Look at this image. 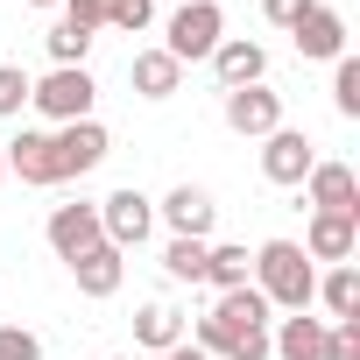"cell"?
I'll list each match as a JSON object with an SVG mask.
<instances>
[{
    "mask_svg": "<svg viewBox=\"0 0 360 360\" xmlns=\"http://www.w3.org/2000/svg\"><path fill=\"white\" fill-rule=\"evenodd\" d=\"M255 290L269 297V311H311L318 297V269L297 240H262L255 248Z\"/></svg>",
    "mask_w": 360,
    "mask_h": 360,
    "instance_id": "1",
    "label": "cell"
},
{
    "mask_svg": "<svg viewBox=\"0 0 360 360\" xmlns=\"http://www.w3.org/2000/svg\"><path fill=\"white\" fill-rule=\"evenodd\" d=\"M255 332H269V297L255 283L219 290V304L198 318V353H226L233 339H255Z\"/></svg>",
    "mask_w": 360,
    "mask_h": 360,
    "instance_id": "2",
    "label": "cell"
},
{
    "mask_svg": "<svg viewBox=\"0 0 360 360\" xmlns=\"http://www.w3.org/2000/svg\"><path fill=\"white\" fill-rule=\"evenodd\" d=\"M92 99H99V85H92L85 64H50L43 78H29V106H36L43 120H57V127L92 120Z\"/></svg>",
    "mask_w": 360,
    "mask_h": 360,
    "instance_id": "3",
    "label": "cell"
},
{
    "mask_svg": "<svg viewBox=\"0 0 360 360\" xmlns=\"http://www.w3.org/2000/svg\"><path fill=\"white\" fill-rule=\"evenodd\" d=\"M226 43V15H219V0H184V8L169 15V57L176 64H198V57H212Z\"/></svg>",
    "mask_w": 360,
    "mask_h": 360,
    "instance_id": "4",
    "label": "cell"
},
{
    "mask_svg": "<svg viewBox=\"0 0 360 360\" xmlns=\"http://www.w3.org/2000/svg\"><path fill=\"white\" fill-rule=\"evenodd\" d=\"M99 233H106V248H141L148 233H155V198H141L134 184H120L113 198H99Z\"/></svg>",
    "mask_w": 360,
    "mask_h": 360,
    "instance_id": "5",
    "label": "cell"
},
{
    "mask_svg": "<svg viewBox=\"0 0 360 360\" xmlns=\"http://www.w3.org/2000/svg\"><path fill=\"white\" fill-rule=\"evenodd\" d=\"M0 162H8L22 184H64V162H57V134H43V127H22L8 148H0Z\"/></svg>",
    "mask_w": 360,
    "mask_h": 360,
    "instance_id": "6",
    "label": "cell"
},
{
    "mask_svg": "<svg viewBox=\"0 0 360 360\" xmlns=\"http://www.w3.org/2000/svg\"><path fill=\"white\" fill-rule=\"evenodd\" d=\"M311 162H318V148H311L304 127H276V134H262V176H269V184H304Z\"/></svg>",
    "mask_w": 360,
    "mask_h": 360,
    "instance_id": "7",
    "label": "cell"
},
{
    "mask_svg": "<svg viewBox=\"0 0 360 360\" xmlns=\"http://www.w3.org/2000/svg\"><path fill=\"white\" fill-rule=\"evenodd\" d=\"M290 36H297V57H311V64H339L346 57V22H339V8H325V0H311Z\"/></svg>",
    "mask_w": 360,
    "mask_h": 360,
    "instance_id": "8",
    "label": "cell"
},
{
    "mask_svg": "<svg viewBox=\"0 0 360 360\" xmlns=\"http://www.w3.org/2000/svg\"><path fill=\"white\" fill-rule=\"evenodd\" d=\"M226 127L233 134H276L283 127V92H269V85H233L226 92Z\"/></svg>",
    "mask_w": 360,
    "mask_h": 360,
    "instance_id": "9",
    "label": "cell"
},
{
    "mask_svg": "<svg viewBox=\"0 0 360 360\" xmlns=\"http://www.w3.org/2000/svg\"><path fill=\"white\" fill-rule=\"evenodd\" d=\"M311 262H353V248H360V219H346V212H311V226H304V240H297Z\"/></svg>",
    "mask_w": 360,
    "mask_h": 360,
    "instance_id": "10",
    "label": "cell"
},
{
    "mask_svg": "<svg viewBox=\"0 0 360 360\" xmlns=\"http://www.w3.org/2000/svg\"><path fill=\"white\" fill-rule=\"evenodd\" d=\"M304 191H311V212H346V219H360V176H353L346 162H311Z\"/></svg>",
    "mask_w": 360,
    "mask_h": 360,
    "instance_id": "11",
    "label": "cell"
},
{
    "mask_svg": "<svg viewBox=\"0 0 360 360\" xmlns=\"http://www.w3.org/2000/svg\"><path fill=\"white\" fill-rule=\"evenodd\" d=\"M155 212L169 219V233H176V240H212V219H219L212 191H198V184H176V191H169Z\"/></svg>",
    "mask_w": 360,
    "mask_h": 360,
    "instance_id": "12",
    "label": "cell"
},
{
    "mask_svg": "<svg viewBox=\"0 0 360 360\" xmlns=\"http://www.w3.org/2000/svg\"><path fill=\"white\" fill-rule=\"evenodd\" d=\"M106 148H113V134H106L99 120H71V127H57V162H64V184H71V176H85V169H99V162H106Z\"/></svg>",
    "mask_w": 360,
    "mask_h": 360,
    "instance_id": "13",
    "label": "cell"
},
{
    "mask_svg": "<svg viewBox=\"0 0 360 360\" xmlns=\"http://www.w3.org/2000/svg\"><path fill=\"white\" fill-rule=\"evenodd\" d=\"M99 240H106V233H99V205L78 198V205H57V212H50V248H57L64 262H78V255L99 248Z\"/></svg>",
    "mask_w": 360,
    "mask_h": 360,
    "instance_id": "14",
    "label": "cell"
},
{
    "mask_svg": "<svg viewBox=\"0 0 360 360\" xmlns=\"http://www.w3.org/2000/svg\"><path fill=\"white\" fill-rule=\"evenodd\" d=\"M325 339H332V318L297 311V318H283V325L269 332V353H276V360H325Z\"/></svg>",
    "mask_w": 360,
    "mask_h": 360,
    "instance_id": "15",
    "label": "cell"
},
{
    "mask_svg": "<svg viewBox=\"0 0 360 360\" xmlns=\"http://www.w3.org/2000/svg\"><path fill=\"white\" fill-rule=\"evenodd\" d=\"M212 71H219V85H226V92H233V85H262V78H269V50H262V43L226 36V43L212 50Z\"/></svg>",
    "mask_w": 360,
    "mask_h": 360,
    "instance_id": "16",
    "label": "cell"
},
{
    "mask_svg": "<svg viewBox=\"0 0 360 360\" xmlns=\"http://www.w3.org/2000/svg\"><path fill=\"white\" fill-rule=\"evenodd\" d=\"M127 78H134L141 99H169V92H184V64H176L169 50H134Z\"/></svg>",
    "mask_w": 360,
    "mask_h": 360,
    "instance_id": "17",
    "label": "cell"
},
{
    "mask_svg": "<svg viewBox=\"0 0 360 360\" xmlns=\"http://www.w3.org/2000/svg\"><path fill=\"white\" fill-rule=\"evenodd\" d=\"M71 276H78V290H85V297H113V290H120V276H127V255L99 240V248H85V255L71 262Z\"/></svg>",
    "mask_w": 360,
    "mask_h": 360,
    "instance_id": "18",
    "label": "cell"
},
{
    "mask_svg": "<svg viewBox=\"0 0 360 360\" xmlns=\"http://www.w3.org/2000/svg\"><path fill=\"white\" fill-rule=\"evenodd\" d=\"M134 339H141V353H169L176 339H184V311H169V304H141V311H134Z\"/></svg>",
    "mask_w": 360,
    "mask_h": 360,
    "instance_id": "19",
    "label": "cell"
},
{
    "mask_svg": "<svg viewBox=\"0 0 360 360\" xmlns=\"http://www.w3.org/2000/svg\"><path fill=\"white\" fill-rule=\"evenodd\" d=\"M318 297H325V311H332V325H346V318H360V269H353V262H339L332 276H318Z\"/></svg>",
    "mask_w": 360,
    "mask_h": 360,
    "instance_id": "20",
    "label": "cell"
},
{
    "mask_svg": "<svg viewBox=\"0 0 360 360\" xmlns=\"http://www.w3.org/2000/svg\"><path fill=\"white\" fill-rule=\"evenodd\" d=\"M255 276V255L240 248V240H226V248H205V283L212 290H240Z\"/></svg>",
    "mask_w": 360,
    "mask_h": 360,
    "instance_id": "21",
    "label": "cell"
},
{
    "mask_svg": "<svg viewBox=\"0 0 360 360\" xmlns=\"http://www.w3.org/2000/svg\"><path fill=\"white\" fill-rule=\"evenodd\" d=\"M205 248H212V240H169V248H162L169 283H205Z\"/></svg>",
    "mask_w": 360,
    "mask_h": 360,
    "instance_id": "22",
    "label": "cell"
},
{
    "mask_svg": "<svg viewBox=\"0 0 360 360\" xmlns=\"http://www.w3.org/2000/svg\"><path fill=\"white\" fill-rule=\"evenodd\" d=\"M332 106H339V120H360V57L332 64Z\"/></svg>",
    "mask_w": 360,
    "mask_h": 360,
    "instance_id": "23",
    "label": "cell"
},
{
    "mask_svg": "<svg viewBox=\"0 0 360 360\" xmlns=\"http://www.w3.org/2000/svg\"><path fill=\"white\" fill-rule=\"evenodd\" d=\"M43 43H50V64H85V50H92V36H85V29H71V22H57Z\"/></svg>",
    "mask_w": 360,
    "mask_h": 360,
    "instance_id": "24",
    "label": "cell"
},
{
    "mask_svg": "<svg viewBox=\"0 0 360 360\" xmlns=\"http://www.w3.org/2000/svg\"><path fill=\"white\" fill-rule=\"evenodd\" d=\"M29 106V71L22 64H0V120H15Z\"/></svg>",
    "mask_w": 360,
    "mask_h": 360,
    "instance_id": "25",
    "label": "cell"
},
{
    "mask_svg": "<svg viewBox=\"0 0 360 360\" xmlns=\"http://www.w3.org/2000/svg\"><path fill=\"white\" fill-rule=\"evenodd\" d=\"M106 22L127 29V36H141V29L155 22V0H106Z\"/></svg>",
    "mask_w": 360,
    "mask_h": 360,
    "instance_id": "26",
    "label": "cell"
},
{
    "mask_svg": "<svg viewBox=\"0 0 360 360\" xmlns=\"http://www.w3.org/2000/svg\"><path fill=\"white\" fill-rule=\"evenodd\" d=\"M0 360H43V339L29 325H0Z\"/></svg>",
    "mask_w": 360,
    "mask_h": 360,
    "instance_id": "27",
    "label": "cell"
},
{
    "mask_svg": "<svg viewBox=\"0 0 360 360\" xmlns=\"http://www.w3.org/2000/svg\"><path fill=\"white\" fill-rule=\"evenodd\" d=\"M64 22L85 29V36H99L106 29V0H64Z\"/></svg>",
    "mask_w": 360,
    "mask_h": 360,
    "instance_id": "28",
    "label": "cell"
},
{
    "mask_svg": "<svg viewBox=\"0 0 360 360\" xmlns=\"http://www.w3.org/2000/svg\"><path fill=\"white\" fill-rule=\"evenodd\" d=\"M325 360H360V318L332 325V339H325Z\"/></svg>",
    "mask_w": 360,
    "mask_h": 360,
    "instance_id": "29",
    "label": "cell"
},
{
    "mask_svg": "<svg viewBox=\"0 0 360 360\" xmlns=\"http://www.w3.org/2000/svg\"><path fill=\"white\" fill-rule=\"evenodd\" d=\"M304 8H311V0H262V15H269L276 29H297V22H304Z\"/></svg>",
    "mask_w": 360,
    "mask_h": 360,
    "instance_id": "30",
    "label": "cell"
},
{
    "mask_svg": "<svg viewBox=\"0 0 360 360\" xmlns=\"http://www.w3.org/2000/svg\"><path fill=\"white\" fill-rule=\"evenodd\" d=\"M141 360H212V353H198V346H191V339H176V346H169V353H141Z\"/></svg>",
    "mask_w": 360,
    "mask_h": 360,
    "instance_id": "31",
    "label": "cell"
},
{
    "mask_svg": "<svg viewBox=\"0 0 360 360\" xmlns=\"http://www.w3.org/2000/svg\"><path fill=\"white\" fill-rule=\"evenodd\" d=\"M29 8H64V0H29Z\"/></svg>",
    "mask_w": 360,
    "mask_h": 360,
    "instance_id": "32",
    "label": "cell"
},
{
    "mask_svg": "<svg viewBox=\"0 0 360 360\" xmlns=\"http://www.w3.org/2000/svg\"><path fill=\"white\" fill-rule=\"evenodd\" d=\"M0 184H8V162H0Z\"/></svg>",
    "mask_w": 360,
    "mask_h": 360,
    "instance_id": "33",
    "label": "cell"
},
{
    "mask_svg": "<svg viewBox=\"0 0 360 360\" xmlns=\"http://www.w3.org/2000/svg\"><path fill=\"white\" fill-rule=\"evenodd\" d=\"M113 360H127V353H113Z\"/></svg>",
    "mask_w": 360,
    "mask_h": 360,
    "instance_id": "34",
    "label": "cell"
}]
</instances>
